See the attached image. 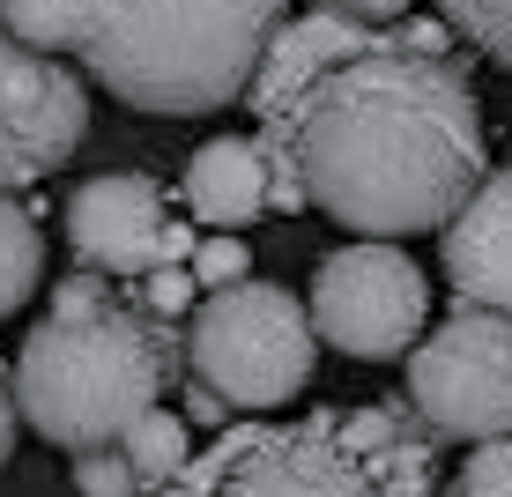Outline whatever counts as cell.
Wrapping results in <instances>:
<instances>
[{"mask_svg": "<svg viewBox=\"0 0 512 497\" xmlns=\"http://www.w3.org/2000/svg\"><path fill=\"white\" fill-rule=\"evenodd\" d=\"M253 141L282 216L320 208L357 238H409L446 223L483 179L475 82L401 30L327 67L290 112L260 119Z\"/></svg>", "mask_w": 512, "mask_h": 497, "instance_id": "obj_1", "label": "cell"}, {"mask_svg": "<svg viewBox=\"0 0 512 497\" xmlns=\"http://www.w3.org/2000/svg\"><path fill=\"white\" fill-rule=\"evenodd\" d=\"M179 371H186L179 319L149 312L134 282L82 268L52 290V312L30 327L23 357H15V408L38 438L90 453L112 446L141 408L164 401Z\"/></svg>", "mask_w": 512, "mask_h": 497, "instance_id": "obj_2", "label": "cell"}, {"mask_svg": "<svg viewBox=\"0 0 512 497\" xmlns=\"http://www.w3.org/2000/svg\"><path fill=\"white\" fill-rule=\"evenodd\" d=\"M290 0H75L67 52L134 112L201 119L245 97Z\"/></svg>", "mask_w": 512, "mask_h": 497, "instance_id": "obj_3", "label": "cell"}, {"mask_svg": "<svg viewBox=\"0 0 512 497\" xmlns=\"http://www.w3.org/2000/svg\"><path fill=\"white\" fill-rule=\"evenodd\" d=\"M179 475L208 497H431L438 453L409 408H320L305 423H223Z\"/></svg>", "mask_w": 512, "mask_h": 497, "instance_id": "obj_4", "label": "cell"}, {"mask_svg": "<svg viewBox=\"0 0 512 497\" xmlns=\"http://www.w3.org/2000/svg\"><path fill=\"white\" fill-rule=\"evenodd\" d=\"M179 342H186L193 379L231 408H245V416L297 401L312 386V364H320V334H312L305 297L282 290V282H253V275L208 290L179 327Z\"/></svg>", "mask_w": 512, "mask_h": 497, "instance_id": "obj_5", "label": "cell"}, {"mask_svg": "<svg viewBox=\"0 0 512 497\" xmlns=\"http://www.w3.org/2000/svg\"><path fill=\"white\" fill-rule=\"evenodd\" d=\"M409 416L431 438L512 431V312L461 305L409 342Z\"/></svg>", "mask_w": 512, "mask_h": 497, "instance_id": "obj_6", "label": "cell"}, {"mask_svg": "<svg viewBox=\"0 0 512 497\" xmlns=\"http://www.w3.org/2000/svg\"><path fill=\"white\" fill-rule=\"evenodd\" d=\"M312 334L334 342L357 364H394L409 357V342L423 334V312H431V282L394 238H357L342 253L320 260L312 275Z\"/></svg>", "mask_w": 512, "mask_h": 497, "instance_id": "obj_7", "label": "cell"}, {"mask_svg": "<svg viewBox=\"0 0 512 497\" xmlns=\"http://www.w3.org/2000/svg\"><path fill=\"white\" fill-rule=\"evenodd\" d=\"M67 245H75L82 268H97L112 282H141L149 268H179L193 253V230L171 223L156 179H141V171H97L67 201Z\"/></svg>", "mask_w": 512, "mask_h": 497, "instance_id": "obj_8", "label": "cell"}, {"mask_svg": "<svg viewBox=\"0 0 512 497\" xmlns=\"http://www.w3.org/2000/svg\"><path fill=\"white\" fill-rule=\"evenodd\" d=\"M90 134V97L52 52L0 30V186H30L52 164L82 149Z\"/></svg>", "mask_w": 512, "mask_h": 497, "instance_id": "obj_9", "label": "cell"}, {"mask_svg": "<svg viewBox=\"0 0 512 497\" xmlns=\"http://www.w3.org/2000/svg\"><path fill=\"white\" fill-rule=\"evenodd\" d=\"M438 230H446V238H438L446 290L461 297V305L512 312V164L483 171V179L468 186V201Z\"/></svg>", "mask_w": 512, "mask_h": 497, "instance_id": "obj_10", "label": "cell"}, {"mask_svg": "<svg viewBox=\"0 0 512 497\" xmlns=\"http://www.w3.org/2000/svg\"><path fill=\"white\" fill-rule=\"evenodd\" d=\"M379 45V23H357V15H334V8H312V15H282L260 45L253 75H245V97H253V119H275L290 112L327 67L357 60V52Z\"/></svg>", "mask_w": 512, "mask_h": 497, "instance_id": "obj_11", "label": "cell"}, {"mask_svg": "<svg viewBox=\"0 0 512 497\" xmlns=\"http://www.w3.org/2000/svg\"><path fill=\"white\" fill-rule=\"evenodd\" d=\"M179 193H186L193 223L238 230V223H253L260 208H268V156H260L253 134H216V141H201V149L186 156Z\"/></svg>", "mask_w": 512, "mask_h": 497, "instance_id": "obj_12", "label": "cell"}, {"mask_svg": "<svg viewBox=\"0 0 512 497\" xmlns=\"http://www.w3.org/2000/svg\"><path fill=\"white\" fill-rule=\"evenodd\" d=\"M112 446H119V460L134 468V483H141V490L171 483V475H179L186 460H193V446H186V423L171 416V408H141V416L112 438Z\"/></svg>", "mask_w": 512, "mask_h": 497, "instance_id": "obj_13", "label": "cell"}, {"mask_svg": "<svg viewBox=\"0 0 512 497\" xmlns=\"http://www.w3.org/2000/svg\"><path fill=\"white\" fill-rule=\"evenodd\" d=\"M45 282V238L30 223V208L0 186V319L15 305H30V290Z\"/></svg>", "mask_w": 512, "mask_h": 497, "instance_id": "obj_14", "label": "cell"}, {"mask_svg": "<svg viewBox=\"0 0 512 497\" xmlns=\"http://www.w3.org/2000/svg\"><path fill=\"white\" fill-rule=\"evenodd\" d=\"M438 15H446V30H461L483 60L512 67V0H438Z\"/></svg>", "mask_w": 512, "mask_h": 497, "instance_id": "obj_15", "label": "cell"}, {"mask_svg": "<svg viewBox=\"0 0 512 497\" xmlns=\"http://www.w3.org/2000/svg\"><path fill=\"white\" fill-rule=\"evenodd\" d=\"M453 497H512V431L475 438V453L461 460V483Z\"/></svg>", "mask_w": 512, "mask_h": 497, "instance_id": "obj_16", "label": "cell"}, {"mask_svg": "<svg viewBox=\"0 0 512 497\" xmlns=\"http://www.w3.org/2000/svg\"><path fill=\"white\" fill-rule=\"evenodd\" d=\"M67 468H75V490H82V497H134V490H141L134 468L119 460V446H90V453L67 460Z\"/></svg>", "mask_w": 512, "mask_h": 497, "instance_id": "obj_17", "label": "cell"}, {"mask_svg": "<svg viewBox=\"0 0 512 497\" xmlns=\"http://www.w3.org/2000/svg\"><path fill=\"white\" fill-rule=\"evenodd\" d=\"M186 275L201 282V290H223V282H238L253 268H245V245L238 238H208V245H193V253H186Z\"/></svg>", "mask_w": 512, "mask_h": 497, "instance_id": "obj_18", "label": "cell"}, {"mask_svg": "<svg viewBox=\"0 0 512 497\" xmlns=\"http://www.w3.org/2000/svg\"><path fill=\"white\" fill-rule=\"evenodd\" d=\"M312 8L357 15V23H401V15H409V0H312Z\"/></svg>", "mask_w": 512, "mask_h": 497, "instance_id": "obj_19", "label": "cell"}, {"mask_svg": "<svg viewBox=\"0 0 512 497\" xmlns=\"http://www.w3.org/2000/svg\"><path fill=\"white\" fill-rule=\"evenodd\" d=\"M186 408H193V423H208V431H223V423H231V401H223V394H208L201 379L186 386Z\"/></svg>", "mask_w": 512, "mask_h": 497, "instance_id": "obj_20", "label": "cell"}, {"mask_svg": "<svg viewBox=\"0 0 512 497\" xmlns=\"http://www.w3.org/2000/svg\"><path fill=\"white\" fill-rule=\"evenodd\" d=\"M15 416H23V408H15V379L0 371V460L15 453Z\"/></svg>", "mask_w": 512, "mask_h": 497, "instance_id": "obj_21", "label": "cell"}, {"mask_svg": "<svg viewBox=\"0 0 512 497\" xmlns=\"http://www.w3.org/2000/svg\"><path fill=\"white\" fill-rule=\"evenodd\" d=\"M134 497H208V490H193L186 475H171V483H156V490H134Z\"/></svg>", "mask_w": 512, "mask_h": 497, "instance_id": "obj_22", "label": "cell"}]
</instances>
